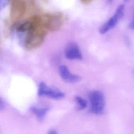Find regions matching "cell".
Segmentation results:
<instances>
[{"label":"cell","instance_id":"obj_1","mask_svg":"<svg viewBox=\"0 0 134 134\" xmlns=\"http://www.w3.org/2000/svg\"><path fill=\"white\" fill-rule=\"evenodd\" d=\"M90 110L96 115L102 114L104 111L105 100L103 93L98 90L91 92L89 94Z\"/></svg>","mask_w":134,"mask_h":134},{"label":"cell","instance_id":"obj_2","mask_svg":"<svg viewBox=\"0 0 134 134\" xmlns=\"http://www.w3.org/2000/svg\"><path fill=\"white\" fill-rule=\"evenodd\" d=\"M124 13L125 5L120 4L117 7L114 15L100 27L99 33L102 35L105 34L115 28L124 17Z\"/></svg>","mask_w":134,"mask_h":134},{"label":"cell","instance_id":"obj_3","mask_svg":"<svg viewBox=\"0 0 134 134\" xmlns=\"http://www.w3.org/2000/svg\"><path fill=\"white\" fill-rule=\"evenodd\" d=\"M37 94L39 96H47L54 99H60L65 96V94L60 90L49 87L44 82L39 83Z\"/></svg>","mask_w":134,"mask_h":134},{"label":"cell","instance_id":"obj_4","mask_svg":"<svg viewBox=\"0 0 134 134\" xmlns=\"http://www.w3.org/2000/svg\"><path fill=\"white\" fill-rule=\"evenodd\" d=\"M64 55L66 59L70 60L82 59V54L80 49L74 42H70L66 45L64 49Z\"/></svg>","mask_w":134,"mask_h":134},{"label":"cell","instance_id":"obj_5","mask_svg":"<svg viewBox=\"0 0 134 134\" xmlns=\"http://www.w3.org/2000/svg\"><path fill=\"white\" fill-rule=\"evenodd\" d=\"M10 17L13 20H17L24 14L25 5L23 0H11Z\"/></svg>","mask_w":134,"mask_h":134},{"label":"cell","instance_id":"obj_6","mask_svg":"<svg viewBox=\"0 0 134 134\" xmlns=\"http://www.w3.org/2000/svg\"><path fill=\"white\" fill-rule=\"evenodd\" d=\"M59 72L61 77L65 82L73 83L77 82L80 80V76L72 73L69 70L68 66L65 65H61L59 66Z\"/></svg>","mask_w":134,"mask_h":134},{"label":"cell","instance_id":"obj_7","mask_svg":"<svg viewBox=\"0 0 134 134\" xmlns=\"http://www.w3.org/2000/svg\"><path fill=\"white\" fill-rule=\"evenodd\" d=\"M49 110L50 107L48 106L40 107L33 106L30 108V110L35 115L39 120H42L45 118L46 114Z\"/></svg>","mask_w":134,"mask_h":134},{"label":"cell","instance_id":"obj_8","mask_svg":"<svg viewBox=\"0 0 134 134\" xmlns=\"http://www.w3.org/2000/svg\"><path fill=\"white\" fill-rule=\"evenodd\" d=\"M75 100L78 105L79 109L82 110L86 108L87 105V102L84 98H82L81 96H76L75 97Z\"/></svg>","mask_w":134,"mask_h":134},{"label":"cell","instance_id":"obj_9","mask_svg":"<svg viewBox=\"0 0 134 134\" xmlns=\"http://www.w3.org/2000/svg\"><path fill=\"white\" fill-rule=\"evenodd\" d=\"M124 42L125 43V44L126 45V46L128 48H130L131 47V39H130V38L128 36H125L124 37Z\"/></svg>","mask_w":134,"mask_h":134},{"label":"cell","instance_id":"obj_10","mask_svg":"<svg viewBox=\"0 0 134 134\" xmlns=\"http://www.w3.org/2000/svg\"><path fill=\"white\" fill-rule=\"evenodd\" d=\"M10 0H0V7L1 9H3L5 8Z\"/></svg>","mask_w":134,"mask_h":134},{"label":"cell","instance_id":"obj_11","mask_svg":"<svg viewBox=\"0 0 134 134\" xmlns=\"http://www.w3.org/2000/svg\"><path fill=\"white\" fill-rule=\"evenodd\" d=\"M128 28L130 30H132L134 31V13L133 14V16H132V17L131 18V20H130V21L129 23Z\"/></svg>","mask_w":134,"mask_h":134},{"label":"cell","instance_id":"obj_12","mask_svg":"<svg viewBox=\"0 0 134 134\" xmlns=\"http://www.w3.org/2000/svg\"><path fill=\"white\" fill-rule=\"evenodd\" d=\"M80 1L84 4H89L91 2H92L93 0H80Z\"/></svg>","mask_w":134,"mask_h":134},{"label":"cell","instance_id":"obj_13","mask_svg":"<svg viewBox=\"0 0 134 134\" xmlns=\"http://www.w3.org/2000/svg\"><path fill=\"white\" fill-rule=\"evenodd\" d=\"M48 134H58V133H57V132L55 130L52 129L49 131Z\"/></svg>","mask_w":134,"mask_h":134},{"label":"cell","instance_id":"obj_14","mask_svg":"<svg viewBox=\"0 0 134 134\" xmlns=\"http://www.w3.org/2000/svg\"><path fill=\"white\" fill-rule=\"evenodd\" d=\"M3 102L2 100V99H1V101H0V109L1 110H2L3 108H4V104L3 105Z\"/></svg>","mask_w":134,"mask_h":134},{"label":"cell","instance_id":"obj_15","mask_svg":"<svg viewBox=\"0 0 134 134\" xmlns=\"http://www.w3.org/2000/svg\"><path fill=\"white\" fill-rule=\"evenodd\" d=\"M113 1V0H107V2H108V3H111V2Z\"/></svg>","mask_w":134,"mask_h":134},{"label":"cell","instance_id":"obj_16","mask_svg":"<svg viewBox=\"0 0 134 134\" xmlns=\"http://www.w3.org/2000/svg\"><path fill=\"white\" fill-rule=\"evenodd\" d=\"M129 0H124V2H128V1H129Z\"/></svg>","mask_w":134,"mask_h":134}]
</instances>
